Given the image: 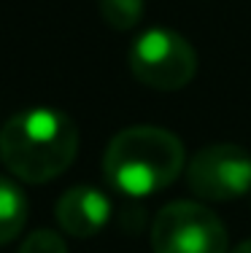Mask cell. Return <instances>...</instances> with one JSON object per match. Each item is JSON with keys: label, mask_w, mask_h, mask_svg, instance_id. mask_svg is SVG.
I'll return each mask as SVG.
<instances>
[{"label": "cell", "mask_w": 251, "mask_h": 253, "mask_svg": "<svg viewBox=\"0 0 251 253\" xmlns=\"http://www.w3.org/2000/svg\"><path fill=\"white\" fill-rule=\"evenodd\" d=\"M79 151L73 119L51 108L19 111L0 129V159L25 183H49L70 167Z\"/></svg>", "instance_id": "obj_1"}, {"label": "cell", "mask_w": 251, "mask_h": 253, "mask_svg": "<svg viewBox=\"0 0 251 253\" xmlns=\"http://www.w3.org/2000/svg\"><path fill=\"white\" fill-rule=\"evenodd\" d=\"M184 146L162 126H127L108 143L103 156L105 180L130 197H149L167 189L184 170Z\"/></svg>", "instance_id": "obj_2"}, {"label": "cell", "mask_w": 251, "mask_h": 253, "mask_svg": "<svg viewBox=\"0 0 251 253\" xmlns=\"http://www.w3.org/2000/svg\"><path fill=\"white\" fill-rule=\"evenodd\" d=\"M130 70L143 86L176 92L195 78L197 54L184 35L165 27H151L135 38L130 49Z\"/></svg>", "instance_id": "obj_3"}, {"label": "cell", "mask_w": 251, "mask_h": 253, "mask_svg": "<svg viewBox=\"0 0 251 253\" xmlns=\"http://www.w3.org/2000/svg\"><path fill=\"white\" fill-rule=\"evenodd\" d=\"M154 253H227V229L197 202H170L151 224Z\"/></svg>", "instance_id": "obj_4"}, {"label": "cell", "mask_w": 251, "mask_h": 253, "mask_svg": "<svg viewBox=\"0 0 251 253\" xmlns=\"http://www.w3.org/2000/svg\"><path fill=\"white\" fill-rule=\"evenodd\" d=\"M187 180L202 200H238L251 191V156L232 143L200 148L187 165Z\"/></svg>", "instance_id": "obj_5"}, {"label": "cell", "mask_w": 251, "mask_h": 253, "mask_svg": "<svg viewBox=\"0 0 251 253\" xmlns=\"http://www.w3.org/2000/svg\"><path fill=\"white\" fill-rule=\"evenodd\" d=\"M57 224L70 237H95L111 218V202L105 194H100L92 186H76L68 189L57 200L54 208Z\"/></svg>", "instance_id": "obj_6"}, {"label": "cell", "mask_w": 251, "mask_h": 253, "mask_svg": "<svg viewBox=\"0 0 251 253\" xmlns=\"http://www.w3.org/2000/svg\"><path fill=\"white\" fill-rule=\"evenodd\" d=\"M27 224V197L14 180L0 175V245L11 243Z\"/></svg>", "instance_id": "obj_7"}, {"label": "cell", "mask_w": 251, "mask_h": 253, "mask_svg": "<svg viewBox=\"0 0 251 253\" xmlns=\"http://www.w3.org/2000/svg\"><path fill=\"white\" fill-rule=\"evenodd\" d=\"M103 22L113 30H130L143 16V0H98Z\"/></svg>", "instance_id": "obj_8"}, {"label": "cell", "mask_w": 251, "mask_h": 253, "mask_svg": "<svg viewBox=\"0 0 251 253\" xmlns=\"http://www.w3.org/2000/svg\"><path fill=\"white\" fill-rule=\"evenodd\" d=\"M19 253H68V245L57 232L49 229H38V232L27 234V240L22 243Z\"/></svg>", "instance_id": "obj_9"}, {"label": "cell", "mask_w": 251, "mask_h": 253, "mask_svg": "<svg viewBox=\"0 0 251 253\" xmlns=\"http://www.w3.org/2000/svg\"><path fill=\"white\" fill-rule=\"evenodd\" d=\"M232 253H251V240H246V243H241V245H238V248L232 251Z\"/></svg>", "instance_id": "obj_10"}]
</instances>
